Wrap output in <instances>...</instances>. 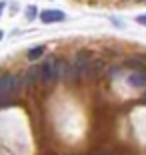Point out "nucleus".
<instances>
[{
    "label": "nucleus",
    "instance_id": "f257e3e1",
    "mask_svg": "<svg viewBox=\"0 0 146 155\" xmlns=\"http://www.w3.org/2000/svg\"><path fill=\"white\" fill-rule=\"evenodd\" d=\"M68 63L60 61V58H48L42 67H40V81L44 85L52 87L58 79H64V73H66Z\"/></svg>",
    "mask_w": 146,
    "mask_h": 155
},
{
    "label": "nucleus",
    "instance_id": "f03ea898",
    "mask_svg": "<svg viewBox=\"0 0 146 155\" xmlns=\"http://www.w3.org/2000/svg\"><path fill=\"white\" fill-rule=\"evenodd\" d=\"M92 64H94V61H92V57H90L88 51H82L78 52V57L74 58V71H76V75L82 77V75H88V73H92Z\"/></svg>",
    "mask_w": 146,
    "mask_h": 155
},
{
    "label": "nucleus",
    "instance_id": "7ed1b4c3",
    "mask_svg": "<svg viewBox=\"0 0 146 155\" xmlns=\"http://www.w3.org/2000/svg\"><path fill=\"white\" fill-rule=\"evenodd\" d=\"M16 85H18V79L12 75V73H4V75H0V103L10 97Z\"/></svg>",
    "mask_w": 146,
    "mask_h": 155
},
{
    "label": "nucleus",
    "instance_id": "20e7f679",
    "mask_svg": "<svg viewBox=\"0 0 146 155\" xmlns=\"http://www.w3.org/2000/svg\"><path fill=\"white\" fill-rule=\"evenodd\" d=\"M40 20L44 24H56V22L66 20V14L62 10H44V12H40Z\"/></svg>",
    "mask_w": 146,
    "mask_h": 155
},
{
    "label": "nucleus",
    "instance_id": "39448f33",
    "mask_svg": "<svg viewBox=\"0 0 146 155\" xmlns=\"http://www.w3.org/2000/svg\"><path fill=\"white\" fill-rule=\"evenodd\" d=\"M128 83L132 87H146V73H142V71H134V73L128 77Z\"/></svg>",
    "mask_w": 146,
    "mask_h": 155
},
{
    "label": "nucleus",
    "instance_id": "423d86ee",
    "mask_svg": "<svg viewBox=\"0 0 146 155\" xmlns=\"http://www.w3.org/2000/svg\"><path fill=\"white\" fill-rule=\"evenodd\" d=\"M38 77H40V67H32L24 77V85H34L38 81Z\"/></svg>",
    "mask_w": 146,
    "mask_h": 155
},
{
    "label": "nucleus",
    "instance_id": "0eeeda50",
    "mask_svg": "<svg viewBox=\"0 0 146 155\" xmlns=\"http://www.w3.org/2000/svg\"><path fill=\"white\" fill-rule=\"evenodd\" d=\"M44 52H46L44 46H34V48H30V51H28L26 57H28V61H36V58H40Z\"/></svg>",
    "mask_w": 146,
    "mask_h": 155
},
{
    "label": "nucleus",
    "instance_id": "6e6552de",
    "mask_svg": "<svg viewBox=\"0 0 146 155\" xmlns=\"http://www.w3.org/2000/svg\"><path fill=\"white\" fill-rule=\"evenodd\" d=\"M36 14H38L36 6H28V8H26V18H28V20H34V18H36Z\"/></svg>",
    "mask_w": 146,
    "mask_h": 155
},
{
    "label": "nucleus",
    "instance_id": "1a4fd4ad",
    "mask_svg": "<svg viewBox=\"0 0 146 155\" xmlns=\"http://www.w3.org/2000/svg\"><path fill=\"white\" fill-rule=\"evenodd\" d=\"M136 22L142 24V26H146V14H140V16H136Z\"/></svg>",
    "mask_w": 146,
    "mask_h": 155
},
{
    "label": "nucleus",
    "instance_id": "9d476101",
    "mask_svg": "<svg viewBox=\"0 0 146 155\" xmlns=\"http://www.w3.org/2000/svg\"><path fill=\"white\" fill-rule=\"evenodd\" d=\"M4 6H6V2H0V16H2V12H4Z\"/></svg>",
    "mask_w": 146,
    "mask_h": 155
},
{
    "label": "nucleus",
    "instance_id": "9b49d317",
    "mask_svg": "<svg viewBox=\"0 0 146 155\" xmlns=\"http://www.w3.org/2000/svg\"><path fill=\"white\" fill-rule=\"evenodd\" d=\"M2 36H4V32H2V30H0V40H2Z\"/></svg>",
    "mask_w": 146,
    "mask_h": 155
}]
</instances>
